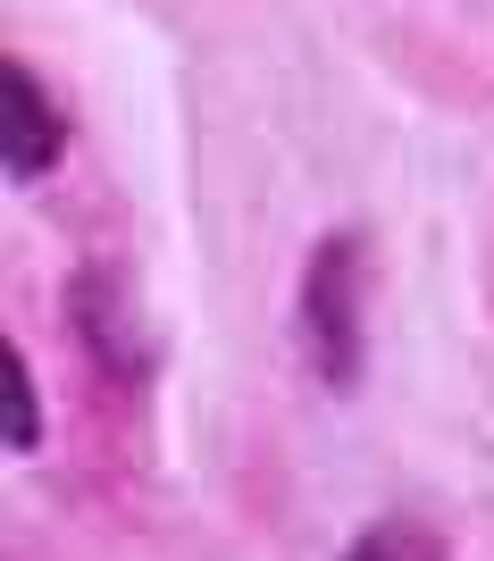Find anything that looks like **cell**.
Here are the masks:
<instances>
[{
	"instance_id": "cell-4",
	"label": "cell",
	"mask_w": 494,
	"mask_h": 561,
	"mask_svg": "<svg viewBox=\"0 0 494 561\" xmlns=\"http://www.w3.org/2000/svg\"><path fill=\"white\" fill-rule=\"evenodd\" d=\"M344 561H445V545L427 537L420 519H377V528H360L344 545Z\"/></svg>"
},
{
	"instance_id": "cell-2",
	"label": "cell",
	"mask_w": 494,
	"mask_h": 561,
	"mask_svg": "<svg viewBox=\"0 0 494 561\" xmlns=\"http://www.w3.org/2000/svg\"><path fill=\"white\" fill-rule=\"evenodd\" d=\"M68 319H76L84 352H93L110 377H142V344H135V310H126L118 268H84V277L68 285Z\"/></svg>"
},
{
	"instance_id": "cell-3",
	"label": "cell",
	"mask_w": 494,
	"mask_h": 561,
	"mask_svg": "<svg viewBox=\"0 0 494 561\" xmlns=\"http://www.w3.org/2000/svg\"><path fill=\"white\" fill-rule=\"evenodd\" d=\"M59 151H68V117H59V101L43 93V76L25 68V59H9V176H50L59 168Z\"/></svg>"
},
{
	"instance_id": "cell-5",
	"label": "cell",
	"mask_w": 494,
	"mask_h": 561,
	"mask_svg": "<svg viewBox=\"0 0 494 561\" xmlns=\"http://www.w3.org/2000/svg\"><path fill=\"white\" fill-rule=\"evenodd\" d=\"M9 453H34L43 445V402H34V369H25V352H9Z\"/></svg>"
},
{
	"instance_id": "cell-1",
	"label": "cell",
	"mask_w": 494,
	"mask_h": 561,
	"mask_svg": "<svg viewBox=\"0 0 494 561\" xmlns=\"http://www.w3.org/2000/svg\"><path fill=\"white\" fill-rule=\"evenodd\" d=\"M360 352H369V243L335 227L302 260V360L319 369V386L353 394Z\"/></svg>"
}]
</instances>
